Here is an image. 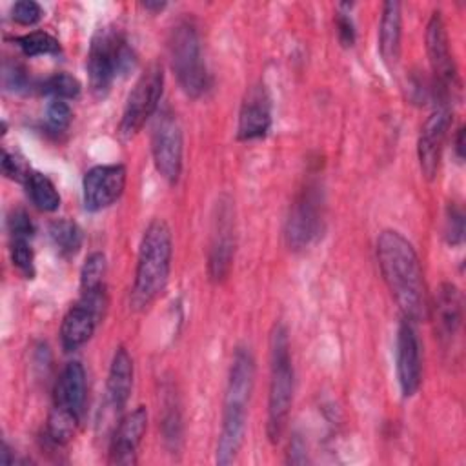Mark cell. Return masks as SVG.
Listing matches in <instances>:
<instances>
[{
	"label": "cell",
	"mask_w": 466,
	"mask_h": 466,
	"mask_svg": "<svg viewBox=\"0 0 466 466\" xmlns=\"http://www.w3.org/2000/svg\"><path fill=\"white\" fill-rule=\"evenodd\" d=\"M426 53H428L431 71L435 75V91L441 98H444L450 93V89L451 91L457 89L459 76H457V67L450 51L448 31L441 16V11H435L428 20Z\"/></svg>",
	"instance_id": "11"
},
{
	"label": "cell",
	"mask_w": 466,
	"mask_h": 466,
	"mask_svg": "<svg viewBox=\"0 0 466 466\" xmlns=\"http://www.w3.org/2000/svg\"><path fill=\"white\" fill-rule=\"evenodd\" d=\"M377 260L402 317L410 322L424 320L430 304L420 260L411 242L395 229H384L377 238Z\"/></svg>",
	"instance_id": "1"
},
{
	"label": "cell",
	"mask_w": 466,
	"mask_h": 466,
	"mask_svg": "<svg viewBox=\"0 0 466 466\" xmlns=\"http://www.w3.org/2000/svg\"><path fill=\"white\" fill-rule=\"evenodd\" d=\"M25 186H27V193H29L33 204L40 211H56L58 209L60 195L49 177H46L38 171H31V175L25 180Z\"/></svg>",
	"instance_id": "23"
},
{
	"label": "cell",
	"mask_w": 466,
	"mask_h": 466,
	"mask_svg": "<svg viewBox=\"0 0 466 466\" xmlns=\"http://www.w3.org/2000/svg\"><path fill=\"white\" fill-rule=\"evenodd\" d=\"M435 333L441 340H451L462 322V297L455 284L444 282L437 289L431 306Z\"/></svg>",
	"instance_id": "18"
},
{
	"label": "cell",
	"mask_w": 466,
	"mask_h": 466,
	"mask_svg": "<svg viewBox=\"0 0 466 466\" xmlns=\"http://www.w3.org/2000/svg\"><path fill=\"white\" fill-rule=\"evenodd\" d=\"M397 379L404 397H413L420 386V346L413 322L402 317L397 329Z\"/></svg>",
	"instance_id": "14"
},
{
	"label": "cell",
	"mask_w": 466,
	"mask_h": 466,
	"mask_svg": "<svg viewBox=\"0 0 466 466\" xmlns=\"http://www.w3.org/2000/svg\"><path fill=\"white\" fill-rule=\"evenodd\" d=\"M15 44L25 56H40V55H56L60 53L58 40L46 31H33L15 38Z\"/></svg>",
	"instance_id": "26"
},
{
	"label": "cell",
	"mask_w": 466,
	"mask_h": 466,
	"mask_svg": "<svg viewBox=\"0 0 466 466\" xmlns=\"http://www.w3.org/2000/svg\"><path fill=\"white\" fill-rule=\"evenodd\" d=\"M151 153L160 177L169 184H177L182 171L184 138L175 113L162 111L157 116L151 133Z\"/></svg>",
	"instance_id": "10"
},
{
	"label": "cell",
	"mask_w": 466,
	"mask_h": 466,
	"mask_svg": "<svg viewBox=\"0 0 466 466\" xmlns=\"http://www.w3.org/2000/svg\"><path fill=\"white\" fill-rule=\"evenodd\" d=\"M253 384H255V359L249 348L238 346L233 353L231 366H229L224 406L248 410V404L253 393Z\"/></svg>",
	"instance_id": "17"
},
{
	"label": "cell",
	"mask_w": 466,
	"mask_h": 466,
	"mask_svg": "<svg viewBox=\"0 0 466 466\" xmlns=\"http://www.w3.org/2000/svg\"><path fill=\"white\" fill-rule=\"evenodd\" d=\"M402 36V15L399 2H386L382 5L379 24V53L388 67H395L400 56Z\"/></svg>",
	"instance_id": "22"
},
{
	"label": "cell",
	"mask_w": 466,
	"mask_h": 466,
	"mask_svg": "<svg viewBox=\"0 0 466 466\" xmlns=\"http://www.w3.org/2000/svg\"><path fill=\"white\" fill-rule=\"evenodd\" d=\"M324 222V197L317 180H308L297 193L288 218H286V242L291 249H304L322 231Z\"/></svg>",
	"instance_id": "6"
},
{
	"label": "cell",
	"mask_w": 466,
	"mask_h": 466,
	"mask_svg": "<svg viewBox=\"0 0 466 466\" xmlns=\"http://www.w3.org/2000/svg\"><path fill=\"white\" fill-rule=\"evenodd\" d=\"M42 7L33 0H18L11 7V18L20 25H33L42 18Z\"/></svg>",
	"instance_id": "34"
},
{
	"label": "cell",
	"mask_w": 466,
	"mask_h": 466,
	"mask_svg": "<svg viewBox=\"0 0 466 466\" xmlns=\"http://www.w3.org/2000/svg\"><path fill=\"white\" fill-rule=\"evenodd\" d=\"M126 167L122 164H100L91 167L82 180L84 206L87 211H100L115 204L126 187Z\"/></svg>",
	"instance_id": "12"
},
{
	"label": "cell",
	"mask_w": 466,
	"mask_h": 466,
	"mask_svg": "<svg viewBox=\"0 0 466 466\" xmlns=\"http://www.w3.org/2000/svg\"><path fill=\"white\" fill-rule=\"evenodd\" d=\"M235 257V209L233 200L222 195L213 211L211 238L208 251V275L213 282H222L231 269Z\"/></svg>",
	"instance_id": "9"
},
{
	"label": "cell",
	"mask_w": 466,
	"mask_h": 466,
	"mask_svg": "<svg viewBox=\"0 0 466 466\" xmlns=\"http://www.w3.org/2000/svg\"><path fill=\"white\" fill-rule=\"evenodd\" d=\"M137 64L135 51L126 42L124 35L111 27H100L89 46L87 53V75L91 91L104 96L116 76L127 75Z\"/></svg>",
	"instance_id": "4"
},
{
	"label": "cell",
	"mask_w": 466,
	"mask_h": 466,
	"mask_svg": "<svg viewBox=\"0 0 466 466\" xmlns=\"http://www.w3.org/2000/svg\"><path fill=\"white\" fill-rule=\"evenodd\" d=\"M464 129H457V137H455V151H457V157L462 158L464 157Z\"/></svg>",
	"instance_id": "39"
},
{
	"label": "cell",
	"mask_w": 466,
	"mask_h": 466,
	"mask_svg": "<svg viewBox=\"0 0 466 466\" xmlns=\"http://www.w3.org/2000/svg\"><path fill=\"white\" fill-rule=\"evenodd\" d=\"M288 461L293 462V464H302V462L308 461V457H306V446H304V442L300 441V437H293V441H291V444H289V457H288Z\"/></svg>",
	"instance_id": "38"
},
{
	"label": "cell",
	"mask_w": 466,
	"mask_h": 466,
	"mask_svg": "<svg viewBox=\"0 0 466 466\" xmlns=\"http://www.w3.org/2000/svg\"><path fill=\"white\" fill-rule=\"evenodd\" d=\"M78 422H80L78 415L53 406L49 419H47L46 433H47L49 441H53L55 444H66L75 435Z\"/></svg>",
	"instance_id": "25"
},
{
	"label": "cell",
	"mask_w": 466,
	"mask_h": 466,
	"mask_svg": "<svg viewBox=\"0 0 466 466\" xmlns=\"http://www.w3.org/2000/svg\"><path fill=\"white\" fill-rule=\"evenodd\" d=\"M171 258H173L171 229L166 224V220L155 218L144 229V235L138 246L135 282H133L131 299H129L133 309L142 311L158 299V295L164 291L169 280Z\"/></svg>",
	"instance_id": "2"
},
{
	"label": "cell",
	"mask_w": 466,
	"mask_h": 466,
	"mask_svg": "<svg viewBox=\"0 0 466 466\" xmlns=\"http://www.w3.org/2000/svg\"><path fill=\"white\" fill-rule=\"evenodd\" d=\"M335 24H337V35L340 44L344 47H351L355 42V25L351 22L350 13H337Z\"/></svg>",
	"instance_id": "37"
},
{
	"label": "cell",
	"mask_w": 466,
	"mask_h": 466,
	"mask_svg": "<svg viewBox=\"0 0 466 466\" xmlns=\"http://www.w3.org/2000/svg\"><path fill=\"white\" fill-rule=\"evenodd\" d=\"M142 5H144L146 9H149V11H160V9L166 7L164 2H144Z\"/></svg>",
	"instance_id": "40"
},
{
	"label": "cell",
	"mask_w": 466,
	"mask_h": 466,
	"mask_svg": "<svg viewBox=\"0 0 466 466\" xmlns=\"http://www.w3.org/2000/svg\"><path fill=\"white\" fill-rule=\"evenodd\" d=\"M451 124V113L446 104H441L433 109V113L428 116L420 129V137L417 142V157L422 175L428 180H433L439 166H441V155H442V144L448 133V127Z\"/></svg>",
	"instance_id": "13"
},
{
	"label": "cell",
	"mask_w": 466,
	"mask_h": 466,
	"mask_svg": "<svg viewBox=\"0 0 466 466\" xmlns=\"http://www.w3.org/2000/svg\"><path fill=\"white\" fill-rule=\"evenodd\" d=\"M106 306V286L80 293V299L67 309L62 319L60 342L66 351L78 350L93 337L98 322L104 319Z\"/></svg>",
	"instance_id": "7"
},
{
	"label": "cell",
	"mask_w": 466,
	"mask_h": 466,
	"mask_svg": "<svg viewBox=\"0 0 466 466\" xmlns=\"http://www.w3.org/2000/svg\"><path fill=\"white\" fill-rule=\"evenodd\" d=\"M29 240L31 238H11V248H9L13 266L25 279H31L35 275V253Z\"/></svg>",
	"instance_id": "30"
},
{
	"label": "cell",
	"mask_w": 466,
	"mask_h": 466,
	"mask_svg": "<svg viewBox=\"0 0 466 466\" xmlns=\"http://www.w3.org/2000/svg\"><path fill=\"white\" fill-rule=\"evenodd\" d=\"M246 417L248 410L242 408H224L222 411V428L217 442V462L226 466L231 464L244 442L246 433Z\"/></svg>",
	"instance_id": "21"
},
{
	"label": "cell",
	"mask_w": 466,
	"mask_h": 466,
	"mask_svg": "<svg viewBox=\"0 0 466 466\" xmlns=\"http://www.w3.org/2000/svg\"><path fill=\"white\" fill-rule=\"evenodd\" d=\"M7 228L11 233V238H31L35 233L31 217L24 209L11 211V215L7 218Z\"/></svg>",
	"instance_id": "35"
},
{
	"label": "cell",
	"mask_w": 466,
	"mask_h": 466,
	"mask_svg": "<svg viewBox=\"0 0 466 466\" xmlns=\"http://www.w3.org/2000/svg\"><path fill=\"white\" fill-rule=\"evenodd\" d=\"M2 82H4V87L13 91V93L25 91L27 86H29V78H27L25 69L16 62H4Z\"/></svg>",
	"instance_id": "33"
},
{
	"label": "cell",
	"mask_w": 466,
	"mask_h": 466,
	"mask_svg": "<svg viewBox=\"0 0 466 466\" xmlns=\"http://www.w3.org/2000/svg\"><path fill=\"white\" fill-rule=\"evenodd\" d=\"M162 87H164L162 66L151 64L138 76V80L135 82V86L127 95L120 126H118V133L124 138L135 137L142 129L146 120L157 111V106L162 96Z\"/></svg>",
	"instance_id": "8"
},
{
	"label": "cell",
	"mask_w": 466,
	"mask_h": 466,
	"mask_svg": "<svg viewBox=\"0 0 466 466\" xmlns=\"http://www.w3.org/2000/svg\"><path fill=\"white\" fill-rule=\"evenodd\" d=\"M271 127V100L264 86H253L246 93L240 111L237 137L238 140H257L268 135Z\"/></svg>",
	"instance_id": "16"
},
{
	"label": "cell",
	"mask_w": 466,
	"mask_h": 466,
	"mask_svg": "<svg viewBox=\"0 0 466 466\" xmlns=\"http://www.w3.org/2000/svg\"><path fill=\"white\" fill-rule=\"evenodd\" d=\"M444 235L448 244L457 246L462 242L464 238V213L457 204H450L446 209V228H444Z\"/></svg>",
	"instance_id": "32"
},
{
	"label": "cell",
	"mask_w": 466,
	"mask_h": 466,
	"mask_svg": "<svg viewBox=\"0 0 466 466\" xmlns=\"http://www.w3.org/2000/svg\"><path fill=\"white\" fill-rule=\"evenodd\" d=\"M106 255L100 251H95L87 255V258L82 264L80 269V291L86 289H96L104 286V277H106Z\"/></svg>",
	"instance_id": "28"
},
{
	"label": "cell",
	"mask_w": 466,
	"mask_h": 466,
	"mask_svg": "<svg viewBox=\"0 0 466 466\" xmlns=\"http://www.w3.org/2000/svg\"><path fill=\"white\" fill-rule=\"evenodd\" d=\"M133 388V359L124 346H118L113 353L107 384H106V404L113 413H120L129 400Z\"/></svg>",
	"instance_id": "19"
},
{
	"label": "cell",
	"mask_w": 466,
	"mask_h": 466,
	"mask_svg": "<svg viewBox=\"0 0 466 466\" xmlns=\"http://www.w3.org/2000/svg\"><path fill=\"white\" fill-rule=\"evenodd\" d=\"M293 366L289 339L282 324H275L269 335V391L266 431L271 442H279L288 422L293 400Z\"/></svg>",
	"instance_id": "3"
},
{
	"label": "cell",
	"mask_w": 466,
	"mask_h": 466,
	"mask_svg": "<svg viewBox=\"0 0 466 466\" xmlns=\"http://www.w3.org/2000/svg\"><path fill=\"white\" fill-rule=\"evenodd\" d=\"M167 49L171 69L182 91L191 98L202 96L209 87V75L195 24L189 20L177 22L169 33Z\"/></svg>",
	"instance_id": "5"
},
{
	"label": "cell",
	"mask_w": 466,
	"mask_h": 466,
	"mask_svg": "<svg viewBox=\"0 0 466 466\" xmlns=\"http://www.w3.org/2000/svg\"><path fill=\"white\" fill-rule=\"evenodd\" d=\"M146 430H147V410L144 406L135 408L124 419H120L111 439L109 462L120 464V466L135 464L137 450L142 442Z\"/></svg>",
	"instance_id": "15"
},
{
	"label": "cell",
	"mask_w": 466,
	"mask_h": 466,
	"mask_svg": "<svg viewBox=\"0 0 466 466\" xmlns=\"http://www.w3.org/2000/svg\"><path fill=\"white\" fill-rule=\"evenodd\" d=\"M49 237L62 255H75L82 246V231L76 222L58 218L49 226Z\"/></svg>",
	"instance_id": "24"
},
{
	"label": "cell",
	"mask_w": 466,
	"mask_h": 466,
	"mask_svg": "<svg viewBox=\"0 0 466 466\" xmlns=\"http://www.w3.org/2000/svg\"><path fill=\"white\" fill-rule=\"evenodd\" d=\"M73 113L64 100H53L46 111V126L53 133H64L71 124Z\"/></svg>",
	"instance_id": "31"
},
{
	"label": "cell",
	"mask_w": 466,
	"mask_h": 466,
	"mask_svg": "<svg viewBox=\"0 0 466 466\" xmlns=\"http://www.w3.org/2000/svg\"><path fill=\"white\" fill-rule=\"evenodd\" d=\"M86 370L78 360H71L64 366L55 384V406L67 410L82 417L86 406Z\"/></svg>",
	"instance_id": "20"
},
{
	"label": "cell",
	"mask_w": 466,
	"mask_h": 466,
	"mask_svg": "<svg viewBox=\"0 0 466 466\" xmlns=\"http://www.w3.org/2000/svg\"><path fill=\"white\" fill-rule=\"evenodd\" d=\"M40 91L55 96L56 100L75 98L80 93V82L69 73H55L40 84Z\"/></svg>",
	"instance_id": "29"
},
{
	"label": "cell",
	"mask_w": 466,
	"mask_h": 466,
	"mask_svg": "<svg viewBox=\"0 0 466 466\" xmlns=\"http://www.w3.org/2000/svg\"><path fill=\"white\" fill-rule=\"evenodd\" d=\"M164 415H162V433L164 441L171 450L178 448V442L182 439V415L177 404V399L169 391V395L164 399Z\"/></svg>",
	"instance_id": "27"
},
{
	"label": "cell",
	"mask_w": 466,
	"mask_h": 466,
	"mask_svg": "<svg viewBox=\"0 0 466 466\" xmlns=\"http://www.w3.org/2000/svg\"><path fill=\"white\" fill-rule=\"evenodd\" d=\"M2 171L5 177L13 178V180H18V182H25L27 177L31 175L29 167L25 166L24 158L15 155V153H9V151H4V157H2Z\"/></svg>",
	"instance_id": "36"
}]
</instances>
